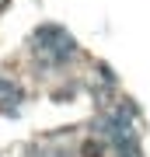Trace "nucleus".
Instances as JSON below:
<instances>
[{
    "label": "nucleus",
    "instance_id": "nucleus-1",
    "mask_svg": "<svg viewBox=\"0 0 150 157\" xmlns=\"http://www.w3.org/2000/svg\"><path fill=\"white\" fill-rule=\"evenodd\" d=\"M28 154L32 157H70L67 147H49V150H45V147H28Z\"/></svg>",
    "mask_w": 150,
    "mask_h": 157
},
{
    "label": "nucleus",
    "instance_id": "nucleus-2",
    "mask_svg": "<svg viewBox=\"0 0 150 157\" xmlns=\"http://www.w3.org/2000/svg\"><path fill=\"white\" fill-rule=\"evenodd\" d=\"M0 94H14V98H21V91H17L14 80H4V77H0Z\"/></svg>",
    "mask_w": 150,
    "mask_h": 157
},
{
    "label": "nucleus",
    "instance_id": "nucleus-3",
    "mask_svg": "<svg viewBox=\"0 0 150 157\" xmlns=\"http://www.w3.org/2000/svg\"><path fill=\"white\" fill-rule=\"evenodd\" d=\"M105 154V143H84V157H101Z\"/></svg>",
    "mask_w": 150,
    "mask_h": 157
},
{
    "label": "nucleus",
    "instance_id": "nucleus-4",
    "mask_svg": "<svg viewBox=\"0 0 150 157\" xmlns=\"http://www.w3.org/2000/svg\"><path fill=\"white\" fill-rule=\"evenodd\" d=\"M4 4H7V0H0V7H4Z\"/></svg>",
    "mask_w": 150,
    "mask_h": 157
}]
</instances>
